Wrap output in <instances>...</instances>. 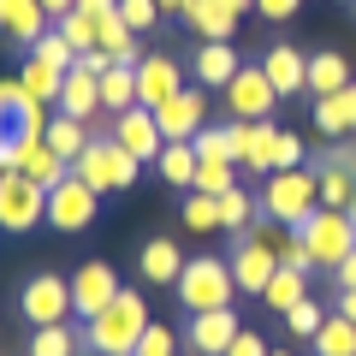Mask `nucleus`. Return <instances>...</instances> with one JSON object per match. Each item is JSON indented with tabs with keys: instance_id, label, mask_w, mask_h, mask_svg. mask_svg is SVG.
<instances>
[{
	"instance_id": "f257e3e1",
	"label": "nucleus",
	"mask_w": 356,
	"mask_h": 356,
	"mask_svg": "<svg viewBox=\"0 0 356 356\" xmlns=\"http://www.w3.org/2000/svg\"><path fill=\"white\" fill-rule=\"evenodd\" d=\"M149 327H154V321H149L143 291H119L95 321H83V344L95 356H137V344H143Z\"/></svg>"
},
{
	"instance_id": "f03ea898",
	"label": "nucleus",
	"mask_w": 356,
	"mask_h": 356,
	"mask_svg": "<svg viewBox=\"0 0 356 356\" xmlns=\"http://www.w3.org/2000/svg\"><path fill=\"white\" fill-rule=\"evenodd\" d=\"M137 166H143V161L119 149V137H113V131H107V137L95 131V137H89V149L72 161V172L83 178V184H89L95 196H119V191H131V184H137Z\"/></svg>"
},
{
	"instance_id": "7ed1b4c3",
	"label": "nucleus",
	"mask_w": 356,
	"mask_h": 356,
	"mask_svg": "<svg viewBox=\"0 0 356 356\" xmlns=\"http://www.w3.org/2000/svg\"><path fill=\"white\" fill-rule=\"evenodd\" d=\"M172 291H178V303L191 309V315H208V309H232V303H238L232 261H220V255H191Z\"/></svg>"
},
{
	"instance_id": "20e7f679",
	"label": "nucleus",
	"mask_w": 356,
	"mask_h": 356,
	"mask_svg": "<svg viewBox=\"0 0 356 356\" xmlns=\"http://www.w3.org/2000/svg\"><path fill=\"white\" fill-rule=\"evenodd\" d=\"M321 208V184L315 172H303V166H291V172H267V191H261V214L273 220V226L297 232L309 214Z\"/></svg>"
},
{
	"instance_id": "39448f33",
	"label": "nucleus",
	"mask_w": 356,
	"mask_h": 356,
	"mask_svg": "<svg viewBox=\"0 0 356 356\" xmlns=\"http://www.w3.org/2000/svg\"><path fill=\"white\" fill-rule=\"evenodd\" d=\"M297 232H303V243H309V255H315V267H327V273L356 250V220H350V208H315V214H309Z\"/></svg>"
},
{
	"instance_id": "423d86ee",
	"label": "nucleus",
	"mask_w": 356,
	"mask_h": 356,
	"mask_svg": "<svg viewBox=\"0 0 356 356\" xmlns=\"http://www.w3.org/2000/svg\"><path fill=\"white\" fill-rule=\"evenodd\" d=\"M42 220H48V191L30 184L24 172H6V178H0V232L30 238Z\"/></svg>"
},
{
	"instance_id": "0eeeda50",
	"label": "nucleus",
	"mask_w": 356,
	"mask_h": 356,
	"mask_svg": "<svg viewBox=\"0 0 356 356\" xmlns=\"http://www.w3.org/2000/svg\"><path fill=\"white\" fill-rule=\"evenodd\" d=\"M280 232H243L238 238V255H232V280H238V297H261L267 280L280 273V250H273Z\"/></svg>"
},
{
	"instance_id": "6e6552de",
	"label": "nucleus",
	"mask_w": 356,
	"mask_h": 356,
	"mask_svg": "<svg viewBox=\"0 0 356 356\" xmlns=\"http://www.w3.org/2000/svg\"><path fill=\"white\" fill-rule=\"evenodd\" d=\"M95 214H102V196L89 191L77 172H65L60 184L48 191V226H54V232H65V238L89 232V226H95Z\"/></svg>"
},
{
	"instance_id": "1a4fd4ad",
	"label": "nucleus",
	"mask_w": 356,
	"mask_h": 356,
	"mask_svg": "<svg viewBox=\"0 0 356 356\" xmlns=\"http://www.w3.org/2000/svg\"><path fill=\"white\" fill-rule=\"evenodd\" d=\"M18 315L30 321V327H54V321L72 315V280H60V273H36V280L18 291Z\"/></svg>"
},
{
	"instance_id": "9d476101",
	"label": "nucleus",
	"mask_w": 356,
	"mask_h": 356,
	"mask_svg": "<svg viewBox=\"0 0 356 356\" xmlns=\"http://www.w3.org/2000/svg\"><path fill=\"white\" fill-rule=\"evenodd\" d=\"M232 143H238V166L280 172V125L273 119H232Z\"/></svg>"
},
{
	"instance_id": "9b49d317",
	"label": "nucleus",
	"mask_w": 356,
	"mask_h": 356,
	"mask_svg": "<svg viewBox=\"0 0 356 356\" xmlns=\"http://www.w3.org/2000/svg\"><path fill=\"white\" fill-rule=\"evenodd\" d=\"M113 297H119V273H113L107 261H83V267L72 273V315L95 321Z\"/></svg>"
},
{
	"instance_id": "f8f14e48",
	"label": "nucleus",
	"mask_w": 356,
	"mask_h": 356,
	"mask_svg": "<svg viewBox=\"0 0 356 356\" xmlns=\"http://www.w3.org/2000/svg\"><path fill=\"white\" fill-rule=\"evenodd\" d=\"M154 119H161V137L166 143H191L196 131L208 125V95H202V89H178L172 102L154 107Z\"/></svg>"
},
{
	"instance_id": "ddd939ff",
	"label": "nucleus",
	"mask_w": 356,
	"mask_h": 356,
	"mask_svg": "<svg viewBox=\"0 0 356 356\" xmlns=\"http://www.w3.org/2000/svg\"><path fill=\"white\" fill-rule=\"evenodd\" d=\"M273 83H267V72L261 65H238V77L226 83V107H232V119H267L273 113Z\"/></svg>"
},
{
	"instance_id": "4468645a",
	"label": "nucleus",
	"mask_w": 356,
	"mask_h": 356,
	"mask_svg": "<svg viewBox=\"0 0 356 356\" xmlns=\"http://www.w3.org/2000/svg\"><path fill=\"white\" fill-rule=\"evenodd\" d=\"M178 89H184V65H178L172 54H143V60H137V102L143 107L172 102Z\"/></svg>"
},
{
	"instance_id": "2eb2a0df",
	"label": "nucleus",
	"mask_w": 356,
	"mask_h": 356,
	"mask_svg": "<svg viewBox=\"0 0 356 356\" xmlns=\"http://www.w3.org/2000/svg\"><path fill=\"white\" fill-rule=\"evenodd\" d=\"M113 137H119V149L137 154V161H161V149H166L154 107H131V113H119L113 119Z\"/></svg>"
},
{
	"instance_id": "dca6fc26",
	"label": "nucleus",
	"mask_w": 356,
	"mask_h": 356,
	"mask_svg": "<svg viewBox=\"0 0 356 356\" xmlns=\"http://www.w3.org/2000/svg\"><path fill=\"white\" fill-rule=\"evenodd\" d=\"M13 172H24L30 184L54 191V184L72 172V161H65V154H54V149H48V137H24V131H18V161H13Z\"/></svg>"
},
{
	"instance_id": "f3484780",
	"label": "nucleus",
	"mask_w": 356,
	"mask_h": 356,
	"mask_svg": "<svg viewBox=\"0 0 356 356\" xmlns=\"http://www.w3.org/2000/svg\"><path fill=\"white\" fill-rule=\"evenodd\" d=\"M261 72H267V83H273V95H280V102H285V95H303V89H309V54L280 42V48L261 54Z\"/></svg>"
},
{
	"instance_id": "a211bd4d",
	"label": "nucleus",
	"mask_w": 356,
	"mask_h": 356,
	"mask_svg": "<svg viewBox=\"0 0 356 356\" xmlns=\"http://www.w3.org/2000/svg\"><path fill=\"white\" fill-rule=\"evenodd\" d=\"M238 309H208V315H191V350L196 356H226L232 339H238Z\"/></svg>"
},
{
	"instance_id": "6ab92c4d",
	"label": "nucleus",
	"mask_w": 356,
	"mask_h": 356,
	"mask_svg": "<svg viewBox=\"0 0 356 356\" xmlns=\"http://www.w3.org/2000/svg\"><path fill=\"white\" fill-rule=\"evenodd\" d=\"M0 36L18 42V48H36L48 36V13L42 0H0Z\"/></svg>"
},
{
	"instance_id": "aec40b11",
	"label": "nucleus",
	"mask_w": 356,
	"mask_h": 356,
	"mask_svg": "<svg viewBox=\"0 0 356 356\" xmlns=\"http://www.w3.org/2000/svg\"><path fill=\"white\" fill-rule=\"evenodd\" d=\"M54 113H65V119H95L102 113V77H89V72H65V83H60V102H54Z\"/></svg>"
},
{
	"instance_id": "412c9836",
	"label": "nucleus",
	"mask_w": 356,
	"mask_h": 356,
	"mask_svg": "<svg viewBox=\"0 0 356 356\" xmlns=\"http://www.w3.org/2000/svg\"><path fill=\"white\" fill-rule=\"evenodd\" d=\"M315 131L321 137H356V83H344V89H332V95H321L315 102Z\"/></svg>"
},
{
	"instance_id": "4be33fe9",
	"label": "nucleus",
	"mask_w": 356,
	"mask_h": 356,
	"mask_svg": "<svg viewBox=\"0 0 356 356\" xmlns=\"http://www.w3.org/2000/svg\"><path fill=\"white\" fill-rule=\"evenodd\" d=\"M137 273L149 285H178V273H184V250H178L172 238H149L137 250Z\"/></svg>"
},
{
	"instance_id": "5701e85b",
	"label": "nucleus",
	"mask_w": 356,
	"mask_h": 356,
	"mask_svg": "<svg viewBox=\"0 0 356 356\" xmlns=\"http://www.w3.org/2000/svg\"><path fill=\"white\" fill-rule=\"evenodd\" d=\"M191 72H196V89H226L232 77H238V48H232V42H202L196 60H191Z\"/></svg>"
},
{
	"instance_id": "b1692460",
	"label": "nucleus",
	"mask_w": 356,
	"mask_h": 356,
	"mask_svg": "<svg viewBox=\"0 0 356 356\" xmlns=\"http://www.w3.org/2000/svg\"><path fill=\"white\" fill-rule=\"evenodd\" d=\"M184 24H191L202 42H232L238 18H232L226 6H220V0H184Z\"/></svg>"
},
{
	"instance_id": "393cba45",
	"label": "nucleus",
	"mask_w": 356,
	"mask_h": 356,
	"mask_svg": "<svg viewBox=\"0 0 356 356\" xmlns=\"http://www.w3.org/2000/svg\"><path fill=\"white\" fill-rule=\"evenodd\" d=\"M137 102V65H113V72H102V113H131Z\"/></svg>"
},
{
	"instance_id": "a878e982",
	"label": "nucleus",
	"mask_w": 356,
	"mask_h": 356,
	"mask_svg": "<svg viewBox=\"0 0 356 356\" xmlns=\"http://www.w3.org/2000/svg\"><path fill=\"white\" fill-rule=\"evenodd\" d=\"M18 83H24V95L30 102H60V83H65V72L60 65H48V60H36V54H24V72H18Z\"/></svg>"
},
{
	"instance_id": "bb28decb",
	"label": "nucleus",
	"mask_w": 356,
	"mask_h": 356,
	"mask_svg": "<svg viewBox=\"0 0 356 356\" xmlns=\"http://www.w3.org/2000/svg\"><path fill=\"white\" fill-rule=\"evenodd\" d=\"M315 356H356V321H344L339 309H327V321H321L315 339Z\"/></svg>"
},
{
	"instance_id": "cd10ccee",
	"label": "nucleus",
	"mask_w": 356,
	"mask_h": 356,
	"mask_svg": "<svg viewBox=\"0 0 356 356\" xmlns=\"http://www.w3.org/2000/svg\"><path fill=\"white\" fill-rule=\"evenodd\" d=\"M309 297V273H291V267H280L273 280H267V291H261V303L273 309V315H291L297 303Z\"/></svg>"
},
{
	"instance_id": "c85d7f7f",
	"label": "nucleus",
	"mask_w": 356,
	"mask_h": 356,
	"mask_svg": "<svg viewBox=\"0 0 356 356\" xmlns=\"http://www.w3.org/2000/svg\"><path fill=\"white\" fill-rule=\"evenodd\" d=\"M350 83V65H344V54H309V95H332V89Z\"/></svg>"
},
{
	"instance_id": "c756f323",
	"label": "nucleus",
	"mask_w": 356,
	"mask_h": 356,
	"mask_svg": "<svg viewBox=\"0 0 356 356\" xmlns=\"http://www.w3.org/2000/svg\"><path fill=\"white\" fill-rule=\"evenodd\" d=\"M255 214H261V202H255L243 184H232V191L220 196V232H238V238H243V232L255 226Z\"/></svg>"
},
{
	"instance_id": "7c9ffc66",
	"label": "nucleus",
	"mask_w": 356,
	"mask_h": 356,
	"mask_svg": "<svg viewBox=\"0 0 356 356\" xmlns=\"http://www.w3.org/2000/svg\"><path fill=\"white\" fill-rule=\"evenodd\" d=\"M42 137H48V149L65 154V161H77V154L89 149V125H83V119H65V113H54Z\"/></svg>"
},
{
	"instance_id": "2f4dec72",
	"label": "nucleus",
	"mask_w": 356,
	"mask_h": 356,
	"mask_svg": "<svg viewBox=\"0 0 356 356\" xmlns=\"http://www.w3.org/2000/svg\"><path fill=\"white\" fill-rule=\"evenodd\" d=\"M154 166H161V178L172 184V191H191V184H196V149H191V143H166Z\"/></svg>"
},
{
	"instance_id": "473e14b6",
	"label": "nucleus",
	"mask_w": 356,
	"mask_h": 356,
	"mask_svg": "<svg viewBox=\"0 0 356 356\" xmlns=\"http://www.w3.org/2000/svg\"><path fill=\"white\" fill-rule=\"evenodd\" d=\"M315 184H321V208H356V172L350 166H321Z\"/></svg>"
},
{
	"instance_id": "72a5a7b5",
	"label": "nucleus",
	"mask_w": 356,
	"mask_h": 356,
	"mask_svg": "<svg viewBox=\"0 0 356 356\" xmlns=\"http://www.w3.org/2000/svg\"><path fill=\"white\" fill-rule=\"evenodd\" d=\"M77 344H83V332H72L65 321H54V327H30V356H77Z\"/></svg>"
},
{
	"instance_id": "f704fd0d",
	"label": "nucleus",
	"mask_w": 356,
	"mask_h": 356,
	"mask_svg": "<svg viewBox=\"0 0 356 356\" xmlns=\"http://www.w3.org/2000/svg\"><path fill=\"white\" fill-rule=\"evenodd\" d=\"M196 161H238V143H232V125H202L191 137Z\"/></svg>"
},
{
	"instance_id": "c9c22d12",
	"label": "nucleus",
	"mask_w": 356,
	"mask_h": 356,
	"mask_svg": "<svg viewBox=\"0 0 356 356\" xmlns=\"http://www.w3.org/2000/svg\"><path fill=\"white\" fill-rule=\"evenodd\" d=\"M232 184H238V161H196V184H191V191H202V196H226Z\"/></svg>"
},
{
	"instance_id": "e433bc0d",
	"label": "nucleus",
	"mask_w": 356,
	"mask_h": 356,
	"mask_svg": "<svg viewBox=\"0 0 356 356\" xmlns=\"http://www.w3.org/2000/svg\"><path fill=\"white\" fill-rule=\"evenodd\" d=\"M184 226H191V232H220V196L191 191V196H184Z\"/></svg>"
},
{
	"instance_id": "4c0bfd02",
	"label": "nucleus",
	"mask_w": 356,
	"mask_h": 356,
	"mask_svg": "<svg viewBox=\"0 0 356 356\" xmlns=\"http://www.w3.org/2000/svg\"><path fill=\"white\" fill-rule=\"evenodd\" d=\"M54 30H60V36L72 42L77 54H95V48H102V42H95V18H89V13H65Z\"/></svg>"
},
{
	"instance_id": "58836bf2",
	"label": "nucleus",
	"mask_w": 356,
	"mask_h": 356,
	"mask_svg": "<svg viewBox=\"0 0 356 356\" xmlns=\"http://www.w3.org/2000/svg\"><path fill=\"white\" fill-rule=\"evenodd\" d=\"M119 18H125L131 36H149L161 24V0H119Z\"/></svg>"
},
{
	"instance_id": "ea45409f",
	"label": "nucleus",
	"mask_w": 356,
	"mask_h": 356,
	"mask_svg": "<svg viewBox=\"0 0 356 356\" xmlns=\"http://www.w3.org/2000/svg\"><path fill=\"white\" fill-rule=\"evenodd\" d=\"M273 250H280V267H291V273H315V255H309L303 232H285V238H273Z\"/></svg>"
},
{
	"instance_id": "a19ab883",
	"label": "nucleus",
	"mask_w": 356,
	"mask_h": 356,
	"mask_svg": "<svg viewBox=\"0 0 356 356\" xmlns=\"http://www.w3.org/2000/svg\"><path fill=\"white\" fill-rule=\"evenodd\" d=\"M321 321H327V309H321L315 297H303V303H297L291 315H285V332H297V339H315V332H321Z\"/></svg>"
},
{
	"instance_id": "79ce46f5",
	"label": "nucleus",
	"mask_w": 356,
	"mask_h": 356,
	"mask_svg": "<svg viewBox=\"0 0 356 356\" xmlns=\"http://www.w3.org/2000/svg\"><path fill=\"white\" fill-rule=\"evenodd\" d=\"M30 54H36V60H48V65H60V72H72V65H77V48L60 36V30H48V36H42Z\"/></svg>"
},
{
	"instance_id": "37998d69",
	"label": "nucleus",
	"mask_w": 356,
	"mask_h": 356,
	"mask_svg": "<svg viewBox=\"0 0 356 356\" xmlns=\"http://www.w3.org/2000/svg\"><path fill=\"white\" fill-rule=\"evenodd\" d=\"M24 83H18V77H0V131H13L18 125V113H24Z\"/></svg>"
},
{
	"instance_id": "c03bdc74",
	"label": "nucleus",
	"mask_w": 356,
	"mask_h": 356,
	"mask_svg": "<svg viewBox=\"0 0 356 356\" xmlns=\"http://www.w3.org/2000/svg\"><path fill=\"white\" fill-rule=\"evenodd\" d=\"M137 356H178V332L172 327H149L137 344Z\"/></svg>"
},
{
	"instance_id": "a18cd8bd",
	"label": "nucleus",
	"mask_w": 356,
	"mask_h": 356,
	"mask_svg": "<svg viewBox=\"0 0 356 356\" xmlns=\"http://www.w3.org/2000/svg\"><path fill=\"white\" fill-rule=\"evenodd\" d=\"M267 350H273V344H267L261 332H250V327H243L238 339H232V350H226V356H267Z\"/></svg>"
},
{
	"instance_id": "49530a36",
	"label": "nucleus",
	"mask_w": 356,
	"mask_h": 356,
	"mask_svg": "<svg viewBox=\"0 0 356 356\" xmlns=\"http://www.w3.org/2000/svg\"><path fill=\"white\" fill-rule=\"evenodd\" d=\"M291 166H303V137L280 131V172H291Z\"/></svg>"
},
{
	"instance_id": "de8ad7c7",
	"label": "nucleus",
	"mask_w": 356,
	"mask_h": 356,
	"mask_svg": "<svg viewBox=\"0 0 356 356\" xmlns=\"http://www.w3.org/2000/svg\"><path fill=\"white\" fill-rule=\"evenodd\" d=\"M297 6H303V0H255V13H261V18H273V24L297 18Z\"/></svg>"
},
{
	"instance_id": "09e8293b",
	"label": "nucleus",
	"mask_w": 356,
	"mask_h": 356,
	"mask_svg": "<svg viewBox=\"0 0 356 356\" xmlns=\"http://www.w3.org/2000/svg\"><path fill=\"white\" fill-rule=\"evenodd\" d=\"M332 285H339V291H356V250L344 255L339 267H332Z\"/></svg>"
},
{
	"instance_id": "8fccbe9b",
	"label": "nucleus",
	"mask_w": 356,
	"mask_h": 356,
	"mask_svg": "<svg viewBox=\"0 0 356 356\" xmlns=\"http://www.w3.org/2000/svg\"><path fill=\"white\" fill-rule=\"evenodd\" d=\"M77 13H89V18H102V13H119V0H77Z\"/></svg>"
},
{
	"instance_id": "3c124183",
	"label": "nucleus",
	"mask_w": 356,
	"mask_h": 356,
	"mask_svg": "<svg viewBox=\"0 0 356 356\" xmlns=\"http://www.w3.org/2000/svg\"><path fill=\"white\" fill-rule=\"evenodd\" d=\"M42 13H48V18H54V24H60V18H65V13H77V0H42Z\"/></svg>"
},
{
	"instance_id": "603ef678",
	"label": "nucleus",
	"mask_w": 356,
	"mask_h": 356,
	"mask_svg": "<svg viewBox=\"0 0 356 356\" xmlns=\"http://www.w3.org/2000/svg\"><path fill=\"white\" fill-rule=\"evenodd\" d=\"M332 309H339L344 321H356V291H339V303H332Z\"/></svg>"
},
{
	"instance_id": "864d4df0",
	"label": "nucleus",
	"mask_w": 356,
	"mask_h": 356,
	"mask_svg": "<svg viewBox=\"0 0 356 356\" xmlns=\"http://www.w3.org/2000/svg\"><path fill=\"white\" fill-rule=\"evenodd\" d=\"M220 6H226L232 18H243V13H255V0H220Z\"/></svg>"
},
{
	"instance_id": "5fc2aeb1",
	"label": "nucleus",
	"mask_w": 356,
	"mask_h": 356,
	"mask_svg": "<svg viewBox=\"0 0 356 356\" xmlns=\"http://www.w3.org/2000/svg\"><path fill=\"white\" fill-rule=\"evenodd\" d=\"M161 13H178V18H184V0H161Z\"/></svg>"
},
{
	"instance_id": "6e6d98bb",
	"label": "nucleus",
	"mask_w": 356,
	"mask_h": 356,
	"mask_svg": "<svg viewBox=\"0 0 356 356\" xmlns=\"http://www.w3.org/2000/svg\"><path fill=\"white\" fill-rule=\"evenodd\" d=\"M267 356H291V350H267Z\"/></svg>"
},
{
	"instance_id": "4d7b16f0",
	"label": "nucleus",
	"mask_w": 356,
	"mask_h": 356,
	"mask_svg": "<svg viewBox=\"0 0 356 356\" xmlns=\"http://www.w3.org/2000/svg\"><path fill=\"white\" fill-rule=\"evenodd\" d=\"M0 178H6V166H0Z\"/></svg>"
},
{
	"instance_id": "13d9d810",
	"label": "nucleus",
	"mask_w": 356,
	"mask_h": 356,
	"mask_svg": "<svg viewBox=\"0 0 356 356\" xmlns=\"http://www.w3.org/2000/svg\"><path fill=\"white\" fill-rule=\"evenodd\" d=\"M350 220H356V208H350Z\"/></svg>"
}]
</instances>
